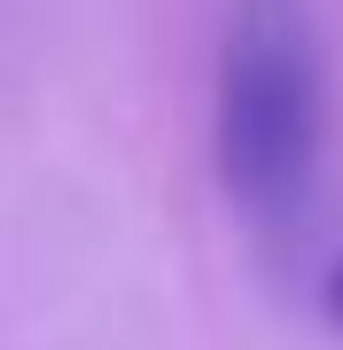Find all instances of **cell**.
Wrapping results in <instances>:
<instances>
[{
  "instance_id": "1",
  "label": "cell",
  "mask_w": 343,
  "mask_h": 350,
  "mask_svg": "<svg viewBox=\"0 0 343 350\" xmlns=\"http://www.w3.org/2000/svg\"><path fill=\"white\" fill-rule=\"evenodd\" d=\"M218 179L234 211L289 234L320 187V39L305 0H234L218 39Z\"/></svg>"
},
{
  "instance_id": "2",
  "label": "cell",
  "mask_w": 343,
  "mask_h": 350,
  "mask_svg": "<svg viewBox=\"0 0 343 350\" xmlns=\"http://www.w3.org/2000/svg\"><path fill=\"white\" fill-rule=\"evenodd\" d=\"M328 304H335V319H343V265H335V280H328Z\"/></svg>"
}]
</instances>
